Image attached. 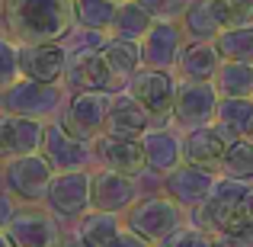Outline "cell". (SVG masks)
Masks as SVG:
<instances>
[{
  "label": "cell",
  "instance_id": "43",
  "mask_svg": "<svg viewBox=\"0 0 253 247\" xmlns=\"http://www.w3.org/2000/svg\"><path fill=\"white\" fill-rule=\"evenodd\" d=\"M116 3H125V0H116Z\"/></svg>",
  "mask_w": 253,
  "mask_h": 247
},
{
  "label": "cell",
  "instance_id": "18",
  "mask_svg": "<svg viewBox=\"0 0 253 247\" xmlns=\"http://www.w3.org/2000/svg\"><path fill=\"white\" fill-rule=\"evenodd\" d=\"M93 148H96V164L99 167H112V170L131 173V177H144V173H148L141 138H119V135L103 132L99 138H93Z\"/></svg>",
  "mask_w": 253,
  "mask_h": 247
},
{
  "label": "cell",
  "instance_id": "17",
  "mask_svg": "<svg viewBox=\"0 0 253 247\" xmlns=\"http://www.w3.org/2000/svg\"><path fill=\"white\" fill-rule=\"evenodd\" d=\"M161 183H164V193H170V196L176 199V202H183L186 209H199V205L209 202L211 190H215V183H218V173L209 170V167L183 161L173 173H167Z\"/></svg>",
  "mask_w": 253,
  "mask_h": 247
},
{
  "label": "cell",
  "instance_id": "30",
  "mask_svg": "<svg viewBox=\"0 0 253 247\" xmlns=\"http://www.w3.org/2000/svg\"><path fill=\"white\" fill-rule=\"evenodd\" d=\"M221 173L253 183V138L244 135V138H234V142L228 145V154H224Z\"/></svg>",
  "mask_w": 253,
  "mask_h": 247
},
{
  "label": "cell",
  "instance_id": "39",
  "mask_svg": "<svg viewBox=\"0 0 253 247\" xmlns=\"http://www.w3.org/2000/svg\"><path fill=\"white\" fill-rule=\"evenodd\" d=\"M3 167H6V157H0V180H3Z\"/></svg>",
  "mask_w": 253,
  "mask_h": 247
},
{
  "label": "cell",
  "instance_id": "42",
  "mask_svg": "<svg viewBox=\"0 0 253 247\" xmlns=\"http://www.w3.org/2000/svg\"><path fill=\"white\" fill-rule=\"evenodd\" d=\"M215 247H228V244H221V238H218V244H215Z\"/></svg>",
  "mask_w": 253,
  "mask_h": 247
},
{
  "label": "cell",
  "instance_id": "35",
  "mask_svg": "<svg viewBox=\"0 0 253 247\" xmlns=\"http://www.w3.org/2000/svg\"><path fill=\"white\" fill-rule=\"evenodd\" d=\"M109 247H157V244H154V241H148L144 235H138L135 228H128V225H125V228L119 231V238H116V241H112Z\"/></svg>",
  "mask_w": 253,
  "mask_h": 247
},
{
  "label": "cell",
  "instance_id": "22",
  "mask_svg": "<svg viewBox=\"0 0 253 247\" xmlns=\"http://www.w3.org/2000/svg\"><path fill=\"white\" fill-rule=\"evenodd\" d=\"M179 23H183L189 39H218L228 29L221 0H189V6H186Z\"/></svg>",
  "mask_w": 253,
  "mask_h": 247
},
{
  "label": "cell",
  "instance_id": "28",
  "mask_svg": "<svg viewBox=\"0 0 253 247\" xmlns=\"http://www.w3.org/2000/svg\"><path fill=\"white\" fill-rule=\"evenodd\" d=\"M116 10H119L116 0H74L77 26H86V29L109 32L112 19H116Z\"/></svg>",
  "mask_w": 253,
  "mask_h": 247
},
{
  "label": "cell",
  "instance_id": "41",
  "mask_svg": "<svg viewBox=\"0 0 253 247\" xmlns=\"http://www.w3.org/2000/svg\"><path fill=\"white\" fill-rule=\"evenodd\" d=\"M247 138H253V122H250V129H247Z\"/></svg>",
  "mask_w": 253,
  "mask_h": 247
},
{
  "label": "cell",
  "instance_id": "20",
  "mask_svg": "<svg viewBox=\"0 0 253 247\" xmlns=\"http://www.w3.org/2000/svg\"><path fill=\"white\" fill-rule=\"evenodd\" d=\"M183 142H186V161L189 164H199V167H209V170L221 173L224 154H228L231 142H228V135H224L215 122L211 125H199V129H186Z\"/></svg>",
  "mask_w": 253,
  "mask_h": 247
},
{
  "label": "cell",
  "instance_id": "10",
  "mask_svg": "<svg viewBox=\"0 0 253 247\" xmlns=\"http://www.w3.org/2000/svg\"><path fill=\"white\" fill-rule=\"evenodd\" d=\"M42 154L55 164V170H81V167H96V148L93 142L71 135L61 125V119H48L45 125Z\"/></svg>",
  "mask_w": 253,
  "mask_h": 247
},
{
  "label": "cell",
  "instance_id": "36",
  "mask_svg": "<svg viewBox=\"0 0 253 247\" xmlns=\"http://www.w3.org/2000/svg\"><path fill=\"white\" fill-rule=\"evenodd\" d=\"M218 238H221V244H228V247H253V225L234 231V235H218Z\"/></svg>",
  "mask_w": 253,
  "mask_h": 247
},
{
  "label": "cell",
  "instance_id": "9",
  "mask_svg": "<svg viewBox=\"0 0 253 247\" xmlns=\"http://www.w3.org/2000/svg\"><path fill=\"white\" fill-rule=\"evenodd\" d=\"M176 71H161V68H148L131 74V81L125 90H131L154 116V125H173V97H176Z\"/></svg>",
  "mask_w": 253,
  "mask_h": 247
},
{
  "label": "cell",
  "instance_id": "15",
  "mask_svg": "<svg viewBox=\"0 0 253 247\" xmlns=\"http://www.w3.org/2000/svg\"><path fill=\"white\" fill-rule=\"evenodd\" d=\"M45 119L19 116V112L0 109V157H19V154H36L42 151L45 142Z\"/></svg>",
  "mask_w": 253,
  "mask_h": 247
},
{
  "label": "cell",
  "instance_id": "7",
  "mask_svg": "<svg viewBox=\"0 0 253 247\" xmlns=\"http://www.w3.org/2000/svg\"><path fill=\"white\" fill-rule=\"evenodd\" d=\"M64 222L45 202H23L6 235L16 247H61Z\"/></svg>",
  "mask_w": 253,
  "mask_h": 247
},
{
  "label": "cell",
  "instance_id": "23",
  "mask_svg": "<svg viewBox=\"0 0 253 247\" xmlns=\"http://www.w3.org/2000/svg\"><path fill=\"white\" fill-rule=\"evenodd\" d=\"M71 228L84 238L90 247H109L119 238V231L125 228V215L122 212H103V209H90L77 218Z\"/></svg>",
  "mask_w": 253,
  "mask_h": 247
},
{
  "label": "cell",
  "instance_id": "8",
  "mask_svg": "<svg viewBox=\"0 0 253 247\" xmlns=\"http://www.w3.org/2000/svg\"><path fill=\"white\" fill-rule=\"evenodd\" d=\"M109 106H112V93L106 90H71V99L58 119L71 135L93 142V138H99L106 132Z\"/></svg>",
  "mask_w": 253,
  "mask_h": 247
},
{
  "label": "cell",
  "instance_id": "40",
  "mask_svg": "<svg viewBox=\"0 0 253 247\" xmlns=\"http://www.w3.org/2000/svg\"><path fill=\"white\" fill-rule=\"evenodd\" d=\"M3 6H6V0H0V16H3Z\"/></svg>",
  "mask_w": 253,
  "mask_h": 247
},
{
  "label": "cell",
  "instance_id": "24",
  "mask_svg": "<svg viewBox=\"0 0 253 247\" xmlns=\"http://www.w3.org/2000/svg\"><path fill=\"white\" fill-rule=\"evenodd\" d=\"M154 23H157L154 13H151L141 0H125V3H119V10H116L109 36L112 39H128V42H141Z\"/></svg>",
  "mask_w": 253,
  "mask_h": 247
},
{
  "label": "cell",
  "instance_id": "25",
  "mask_svg": "<svg viewBox=\"0 0 253 247\" xmlns=\"http://www.w3.org/2000/svg\"><path fill=\"white\" fill-rule=\"evenodd\" d=\"M99 51H103L106 64L112 68V74L119 77V84H122V87H128L131 74L144 68L141 42H128V39H112V36H109V39H106V45H103Z\"/></svg>",
  "mask_w": 253,
  "mask_h": 247
},
{
  "label": "cell",
  "instance_id": "3",
  "mask_svg": "<svg viewBox=\"0 0 253 247\" xmlns=\"http://www.w3.org/2000/svg\"><path fill=\"white\" fill-rule=\"evenodd\" d=\"M189 222V209L170 196V193H154V196H141L128 212H125V225L144 235L148 241H161L179 225Z\"/></svg>",
  "mask_w": 253,
  "mask_h": 247
},
{
  "label": "cell",
  "instance_id": "21",
  "mask_svg": "<svg viewBox=\"0 0 253 247\" xmlns=\"http://www.w3.org/2000/svg\"><path fill=\"white\" fill-rule=\"evenodd\" d=\"M221 64H224V55H221L215 39H189L183 45L176 74L179 77H196V81H215Z\"/></svg>",
  "mask_w": 253,
  "mask_h": 247
},
{
  "label": "cell",
  "instance_id": "6",
  "mask_svg": "<svg viewBox=\"0 0 253 247\" xmlns=\"http://www.w3.org/2000/svg\"><path fill=\"white\" fill-rule=\"evenodd\" d=\"M55 164L36 151V154H19V157H10L3 167V180L0 183L19 199V202H45L48 196V186L55 180Z\"/></svg>",
  "mask_w": 253,
  "mask_h": 247
},
{
  "label": "cell",
  "instance_id": "33",
  "mask_svg": "<svg viewBox=\"0 0 253 247\" xmlns=\"http://www.w3.org/2000/svg\"><path fill=\"white\" fill-rule=\"evenodd\" d=\"M199 235H202V228H196V225H179L176 231H170L167 238H161L157 247H196L199 244Z\"/></svg>",
  "mask_w": 253,
  "mask_h": 247
},
{
  "label": "cell",
  "instance_id": "11",
  "mask_svg": "<svg viewBox=\"0 0 253 247\" xmlns=\"http://www.w3.org/2000/svg\"><path fill=\"white\" fill-rule=\"evenodd\" d=\"M141 199V186L138 177L122 170H112V167H93V209L103 212H128L131 205Z\"/></svg>",
  "mask_w": 253,
  "mask_h": 247
},
{
  "label": "cell",
  "instance_id": "2",
  "mask_svg": "<svg viewBox=\"0 0 253 247\" xmlns=\"http://www.w3.org/2000/svg\"><path fill=\"white\" fill-rule=\"evenodd\" d=\"M68 99H71L68 84H45V81H32V77H19V81H13L0 93V109L48 122V119L61 116Z\"/></svg>",
  "mask_w": 253,
  "mask_h": 247
},
{
  "label": "cell",
  "instance_id": "4",
  "mask_svg": "<svg viewBox=\"0 0 253 247\" xmlns=\"http://www.w3.org/2000/svg\"><path fill=\"white\" fill-rule=\"evenodd\" d=\"M45 205L61 218L64 225H74L84 212L93 209V167L81 170H58L48 186Z\"/></svg>",
  "mask_w": 253,
  "mask_h": 247
},
{
  "label": "cell",
  "instance_id": "13",
  "mask_svg": "<svg viewBox=\"0 0 253 247\" xmlns=\"http://www.w3.org/2000/svg\"><path fill=\"white\" fill-rule=\"evenodd\" d=\"M68 55L71 51L64 42H19V71L32 81L64 84Z\"/></svg>",
  "mask_w": 253,
  "mask_h": 247
},
{
  "label": "cell",
  "instance_id": "26",
  "mask_svg": "<svg viewBox=\"0 0 253 247\" xmlns=\"http://www.w3.org/2000/svg\"><path fill=\"white\" fill-rule=\"evenodd\" d=\"M253 122V97H221L215 125L228 135V142L244 138Z\"/></svg>",
  "mask_w": 253,
  "mask_h": 247
},
{
  "label": "cell",
  "instance_id": "34",
  "mask_svg": "<svg viewBox=\"0 0 253 247\" xmlns=\"http://www.w3.org/2000/svg\"><path fill=\"white\" fill-rule=\"evenodd\" d=\"M19 205H23V202H19V199L13 196V193L6 190L3 183H0V231H6V228H10V222L16 218Z\"/></svg>",
  "mask_w": 253,
  "mask_h": 247
},
{
  "label": "cell",
  "instance_id": "27",
  "mask_svg": "<svg viewBox=\"0 0 253 247\" xmlns=\"http://www.w3.org/2000/svg\"><path fill=\"white\" fill-rule=\"evenodd\" d=\"M215 87L221 97H253V61L224 58L215 74Z\"/></svg>",
  "mask_w": 253,
  "mask_h": 247
},
{
  "label": "cell",
  "instance_id": "38",
  "mask_svg": "<svg viewBox=\"0 0 253 247\" xmlns=\"http://www.w3.org/2000/svg\"><path fill=\"white\" fill-rule=\"evenodd\" d=\"M0 247H16V244L10 241V235H6V231H0Z\"/></svg>",
  "mask_w": 253,
  "mask_h": 247
},
{
  "label": "cell",
  "instance_id": "16",
  "mask_svg": "<svg viewBox=\"0 0 253 247\" xmlns=\"http://www.w3.org/2000/svg\"><path fill=\"white\" fill-rule=\"evenodd\" d=\"M64 84L71 90H106L119 93L125 90L119 84V77L112 74V68L106 64L103 51H71L68 55V71H64Z\"/></svg>",
  "mask_w": 253,
  "mask_h": 247
},
{
  "label": "cell",
  "instance_id": "14",
  "mask_svg": "<svg viewBox=\"0 0 253 247\" xmlns=\"http://www.w3.org/2000/svg\"><path fill=\"white\" fill-rule=\"evenodd\" d=\"M186 42H189V36H186L179 19H157L151 26V32L141 39L144 64L148 68H161V71H176Z\"/></svg>",
  "mask_w": 253,
  "mask_h": 247
},
{
  "label": "cell",
  "instance_id": "5",
  "mask_svg": "<svg viewBox=\"0 0 253 247\" xmlns=\"http://www.w3.org/2000/svg\"><path fill=\"white\" fill-rule=\"evenodd\" d=\"M218 93L215 81H196V77H179L176 81V97H173V125L176 129H199L211 125L218 116Z\"/></svg>",
  "mask_w": 253,
  "mask_h": 247
},
{
  "label": "cell",
  "instance_id": "12",
  "mask_svg": "<svg viewBox=\"0 0 253 247\" xmlns=\"http://www.w3.org/2000/svg\"><path fill=\"white\" fill-rule=\"evenodd\" d=\"M144 145V161H148L151 177H167L179 164L186 161V142H183V129L176 125H151L141 135Z\"/></svg>",
  "mask_w": 253,
  "mask_h": 247
},
{
  "label": "cell",
  "instance_id": "29",
  "mask_svg": "<svg viewBox=\"0 0 253 247\" xmlns=\"http://www.w3.org/2000/svg\"><path fill=\"white\" fill-rule=\"evenodd\" d=\"M215 42H218V49H221L224 58H234V61H253V23L228 26Z\"/></svg>",
  "mask_w": 253,
  "mask_h": 247
},
{
  "label": "cell",
  "instance_id": "37",
  "mask_svg": "<svg viewBox=\"0 0 253 247\" xmlns=\"http://www.w3.org/2000/svg\"><path fill=\"white\" fill-rule=\"evenodd\" d=\"M61 247H90V244H86L74 228H68V231H64V238H61Z\"/></svg>",
  "mask_w": 253,
  "mask_h": 247
},
{
  "label": "cell",
  "instance_id": "31",
  "mask_svg": "<svg viewBox=\"0 0 253 247\" xmlns=\"http://www.w3.org/2000/svg\"><path fill=\"white\" fill-rule=\"evenodd\" d=\"M19 77H23V71H19V42L6 29H0V93Z\"/></svg>",
  "mask_w": 253,
  "mask_h": 247
},
{
  "label": "cell",
  "instance_id": "1",
  "mask_svg": "<svg viewBox=\"0 0 253 247\" xmlns=\"http://www.w3.org/2000/svg\"><path fill=\"white\" fill-rule=\"evenodd\" d=\"M74 26V0H6L3 6V29L16 42H64Z\"/></svg>",
  "mask_w": 253,
  "mask_h": 247
},
{
  "label": "cell",
  "instance_id": "32",
  "mask_svg": "<svg viewBox=\"0 0 253 247\" xmlns=\"http://www.w3.org/2000/svg\"><path fill=\"white\" fill-rule=\"evenodd\" d=\"M141 3L154 13V19H183L189 0H141Z\"/></svg>",
  "mask_w": 253,
  "mask_h": 247
},
{
  "label": "cell",
  "instance_id": "19",
  "mask_svg": "<svg viewBox=\"0 0 253 247\" xmlns=\"http://www.w3.org/2000/svg\"><path fill=\"white\" fill-rule=\"evenodd\" d=\"M154 125L151 109L135 97L131 90H119L112 93V106H109V119H106V132L119 138H141L144 132Z\"/></svg>",
  "mask_w": 253,
  "mask_h": 247
}]
</instances>
